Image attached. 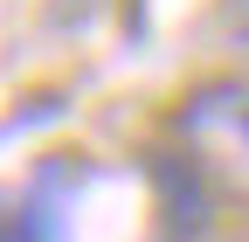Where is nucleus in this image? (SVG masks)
Wrapping results in <instances>:
<instances>
[{
    "mask_svg": "<svg viewBox=\"0 0 249 242\" xmlns=\"http://www.w3.org/2000/svg\"><path fill=\"white\" fill-rule=\"evenodd\" d=\"M180 138L194 145L201 166L249 180V90L214 83V90H201V97H187V111H180Z\"/></svg>",
    "mask_w": 249,
    "mask_h": 242,
    "instance_id": "1",
    "label": "nucleus"
},
{
    "mask_svg": "<svg viewBox=\"0 0 249 242\" xmlns=\"http://www.w3.org/2000/svg\"><path fill=\"white\" fill-rule=\"evenodd\" d=\"M0 242H55V215H49V201L0 207Z\"/></svg>",
    "mask_w": 249,
    "mask_h": 242,
    "instance_id": "2",
    "label": "nucleus"
},
{
    "mask_svg": "<svg viewBox=\"0 0 249 242\" xmlns=\"http://www.w3.org/2000/svg\"><path fill=\"white\" fill-rule=\"evenodd\" d=\"M229 35L249 49V0H229Z\"/></svg>",
    "mask_w": 249,
    "mask_h": 242,
    "instance_id": "3",
    "label": "nucleus"
}]
</instances>
